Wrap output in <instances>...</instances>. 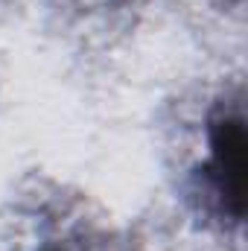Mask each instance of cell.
Segmentation results:
<instances>
[{"label": "cell", "mask_w": 248, "mask_h": 251, "mask_svg": "<svg viewBox=\"0 0 248 251\" xmlns=\"http://www.w3.org/2000/svg\"><path fill=\"white\" fill-rule=\"evenodd\" d=\"M213 178L222 199L243 216V193H246V134L240 117H222L213 128Z\"/></svg>", "instance_id": "obj_1"}]
</instances>
